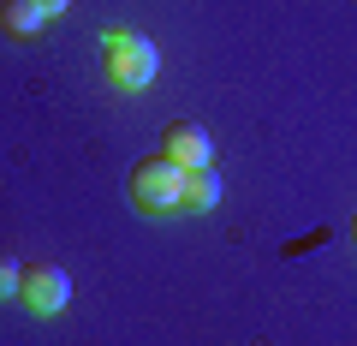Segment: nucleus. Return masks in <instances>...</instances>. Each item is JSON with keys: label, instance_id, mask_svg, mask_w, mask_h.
I'll return each instance as SVG.
<instances>
[{"label": "nucleus", "instance_id": "7ed1b4c3", "mask_svg": "<svg viewBox=\"0 0 357 346\" xmlns=\"http://www.w3.org/2000/svg\"><path fill=\"white\" fill-rule=\"evenodd\" d=\"M66 298H72V281H66V269H54V263H36V269H24V281H18V305H24L30 317H60Z\"/></svg>", "mask_w": 357, "mask_h": 346}, {"label": "nucleus", "instance_id": "0eeeda50", "mask_svg": "<svg viewBox=\"0 0 357 346\" xmlns=\"http://www.w3.org/2000/svg\"><path fill=\"white\" fill-rule=\"evenodd\" d=\"M18 281H24V263L18 257H0V298H18Z\"/></svg>", "mask_w": 357, "mask_h": 346}, {"label": "nucleus", "instance_id": "20e7f679", "mask_svg": "<svg viewBox=\"0 0 357 346\" xmlns=\"http://www.w3.org/2000/svg\"><path fill=\"white\" fill-rule=\"evenodd\" d=\"M161 155L178 167H208V155H215V143H208L203 126H191V120H173V126L161 131Z\"/></svg>", "mask_w": 357, "mask_h": 346}, {"label": "nucleus", "instance_id": "39448f33", "mask_svg": "<svg viewBox=\"0 0 357 346\" xmlns=\"http://www.w3.org/2000/svg\"><path fill=\"white\" fill-rule=\"evenodd\" d=\"M42 24H48V13H42L36 0H0V30L13 42H36Z\"/></svg>", "mask_w": 357, "mask_h": 346}, {"label": "nucleus", "instance_id": "f03ea898", "mask_svg": "<svg viewBox=\"0 0 357 346\" xmlns=\"http://www.w3.org/2000/svg\"><path fill=\"white\" fill-rule=\"evenodd\" d=\"M131 203L143 215H173V209H185V167L167 161V155L137 161L131 167Z\"/></svg>", "mask_w": 357, "mask_h": 346}, {"label": "nucleus", "instance_id": "423d86ee", "mask_svg": "<svg viewBox=\"0 0 357 346\" xmlns=\"http://www.w3.org/2000/svg\"><path fill=\"white\" fill-rule=\"evenodd\" d=\"M215 203H220V180L208 167H185V209L191 215H208Z\"/></svg>", "mask_w": 357, "mask_h": 346}, {"label": "nucleus", "instance_id": "f257e3e1", "mask_svg": "<svg viewBox=\"0 0 357 346\" xmlns=\"http://www.w3.org/2000/svg\"><path fill=\"white\" fill-rule=\"evenodd\" d=\"M102 60H107V78H114L119 90H149L161 54H155V42L143 30L114 24V30H102Z\"/></svg>", "mask_w": 357, "mask_h": 346}, {"label": "nucleus", "instance_id": "6e6552de", "mask_svg": "<svg viewBox=\"0 0 357 346\" xmlns=\"http://www.w3.org/2000/svg\"><path fill=\"white\" fill-rule=\"evenodd\" d=\"M36 6H42V13L54 18V13H66V6H72V0H36Z\"/></svg>", "mask_w": 357, "mask_h": 346}, {"label": "nucleus", "instance_id": "1a4fd4ad", "mask_svg": "<svg viewBox=\"0 0 357 346\" xmlns=\"http://www.w3.org/2000/svg\"><path fill=\"white\" fill-rule=\"evenodd\" d=\"M351 239H357V215H351Z\"/></svg>", "mask_w": 357, "mask_h": 346}]
</instances>
